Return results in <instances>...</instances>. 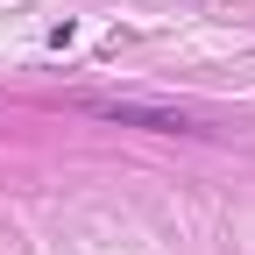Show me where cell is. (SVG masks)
I'll return each instance as SVG.
<instances>
[{"mask_svg":"<svg viewBox=\"0 0 255 255\" xmlns=\"http://www.w3.org/2000/svg\"><path fill=\"white\" fill-rule=\"evenodd\" d=\"M78 114H100V121H121V128H149V135H206V114L149 107V100H100V92H85Z\"/></svg>","mask_w":255,"mask_h":255,"instance_id":"1","label":"cell"}]
</instances>
